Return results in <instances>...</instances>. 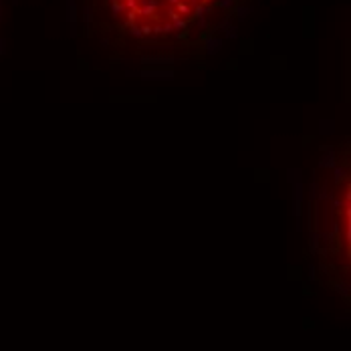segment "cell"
Returning <instances> with one entry per match:
<instances>
[{
  "mask_svg": "<svg viewBox=\"0 0 351 351\" xmlns=\"http://www.w3.org/2000/svg\"><path fill=\"white\" fill-rule=\"evenodd\" d=\"M111 20L133 39L182 43L230 12L234 0H103Z\"/></svg>",
  "mask_w": 351,
  "mask_h": 351,
  "instance_id": "6da1fadb",
  "label": "cell"
}]
</instances>
